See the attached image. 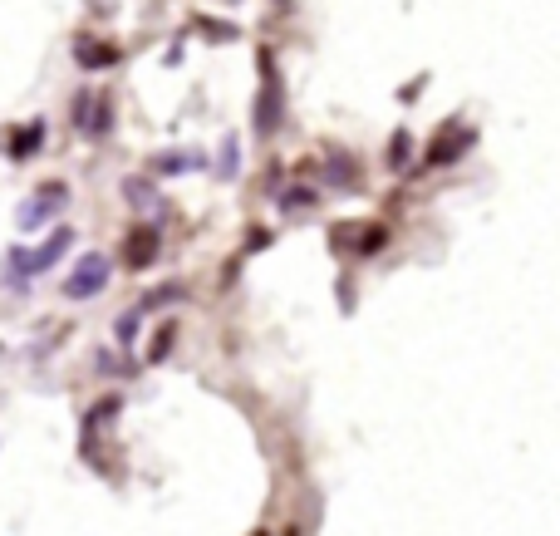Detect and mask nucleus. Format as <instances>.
<instances>
[{
  "label": "nucleus",
  "instance_id": "obj_1",
  "mask_svg": "<svg viewBox=\"0 0 560 536\" xmlns=\"http://www.w3.org/2000/svg\"><path fill=\"white\" fill-rule=\"evenodd\" d=\"M256 64H261V94H256V109H251V128H256V138H276L280 123H285V89H280L276 55L261 50Z\"/></svg>",
  "mask_w": 560,
  "mask_h": 536
},
{
  "label": "nucleus",
  "instance_id": "obj_2",
  "mask_svg": "<svg viewBox=\"0 0 560 536\" xmlns=\"http://www.w3.org/2000/svg\"><path fill=\"white\" fill-rule=\"evenodd\" d=\"M477 148V128H467L462 119H452L438 128V138H433V148H428V158L418 163V168H408L413 178H423V173H433V168H452L457 158H467Z\"/></svg>",
  "mask_w": 560,
  "mask_h": 536
},
{
  "label": "nucleus",
  "instance_id": "obj_3",
  "mask_svg": "<svg viewBox=\"0 0 560 536\" xmlns=\"http://www.w3.org/2000/svg\"><path fill=\"white\" fill-rule=\"evenodd\" d=\"M69 246H74V232H69V227H55V232L40 241L35 251L10 246V271H15V281H25V276H45L50 266L64 261V251H69Z\"/></svg>",
  "mask_w": 560,
  "mask_h": 536
},
{
  "label": "nucleus",
  "instance_id": "obj_4",
  "mask_svg": "<svg viewBox=\"0 0 560 536\" xmlns=\"http://www.w3.org/2000/svg\"><path fill=\"white\" fill-rule=\"evenodd\" d=\"M109 276H113V261L104 256V251H84L79 261H74V271L64 276V300H94V296H104V286H109Z\"/></svg>",
  "mask_w": 560,
  "mask_h": 536
},
{
  "label": "nucleus",
  "instance_id": "obj_5",
  "mask_svg": "<svg viewBox=\"0 0 560 536\" xmlns=\"http://www.w3.org/2000/svg\"><path fill=\"white\" fill-rule=\"evenodd\" d=\"M330 241H335V251H344V241H354L349 251L369 261V256H379V251L389 246L393 232L384 227V222H339L335 232H330Z\"/></svg>",
  "mask_w": 560,
  "mask_h": 536
},
{
  "label": "nucleus",
  "instance_id": "obj_6",
  "mask_svg": "<svg viewBox=\"0 0 560 536\" xmlns=\"http://www.w3.org/2000/svg\"><path fill=\"white\" fill-rule=\"evenodd\" d=\"M158 256H163V237H158V227H153V222H138V227H128V232H123V251H118V261H123L128 271H148Z\"/></svg>",
  "mask_w": 560,
  "mask_h": 536
},
{
  "label": "nucleus",
  "instance_id": "obj_7",
  "mask_svg": "<svg viewBox=\"0 0 560 536\" xmlns=\"http://www.w3.org/2000/svg\"><path fill=\"white\" fill-rule=\"evenodd\" d=\"M59 202H64V182H45L35 197H25V202H20L15 227H20V232H40V227L59 212Z\"/></svg>",
  "mask_w": 560,
  "mask_h": 536
},
{
  "label": "nucleus",
  "instance_id": "obj_8",
  "mask_svg": "<svg viewBox=\"0 0 560 536\" xmlns=\"http://www.w3.org/2000/svg\"><path fill=\"white\" fill-rule=\"evenodd\" d=\"M197 168H207V158L197 148H172V153H153L148 158L153 178H182V173H197Z\"/></svg>",
  "mask_w": 560,
  "mask_h": 536
},
{
  "label": "nucleus",
  "instance_id": "obj_9",
  "mask_svg": "<svg viewBox=\"0 0 560 536\" xmlns=\"http://www.w3.org/2000/svg\"><path fill=\"white\" fill-rule=\"evenodd\" d=\"M123 202L133 207V212H163V192H158V182L153 173H133V178H123Z\"/></svg>",
  "mask_w": 560,
  "mask_h": 536
},
{
  "label": "nucleus",
  "instance_id": "obj_10",
  "mask_svg": "<svg viewBox=\"0 0 560 536\" xmlns=\"http://www.w3.org/2000/svg\"><path fill=\"white\" fill-rule=\"evenodd\" d=\"M118 414H123V394H104V399L84 414V458H94V448H99V428L113 423Z\"/></svg>",
  "mask_w": 560,
  "mask_h": 536
},
{
  "label": "nucleus",
  "instance_id": "obj_11",
  "mask_svg": "<svg viewBox=\"0 0 560 536\" xmlns=\"http://www.w3.org/2000/svg\"><path fill=\"white\" fill-rule=\"evenodd\" d=\"M325 182H330V192H354V187H359V163H354V153L330 148V153H325Z\"/></svg>",
  "mask_w": 560,
  "mask_h": 536
},
{
  "label": "nucleus",
  "instance_id": "obj_12",
  "mask_svg": "<svg viewBox=\"0 0 560 536\" xmlns=\"http://www.w3.org/2000/svg\"><path fill=\"white\" fill-rule=\"evenodd\" d=\"M74 60H79V69H113V64L123 60V50L118 45H109V40H74Z\"/></svg>",
  "mask_w": 560,
  "mask_h": 536
},
{
  "label": "nucleus",
  "instance_id": "obj_13",
  "mask_svg": "<svg viewBox=\"0 0 560 536\" xmlns=\"http://www.w3.org/2000/svg\"><path fill=\"white\" fill-rule=\"evenodd\" d=\"M45 148V119H30V123H20L15 133H10V158L15 163H25V158H35Z\"/></svg>",
  "mask_w": 560,
  "mask_h": 536
},
{
  "label": "nucleus",
  "instance_id": "obj_14",
  "mask_svg": "<svg viewBox=\"0 0 560 536\" xmlns=\"http://www.w3.org/2000/svg\"><path fill=\"white\" fill-rule=\"evenodd\" d=\"M217 178H222V182L241 178V138H236V133H226V138H222V153H217Z\"/></svg>",
  "mask_w": 560,
  "mask_h": 536
},
{
  "label": "nucleus",
  "instance_id": "obj_15",
  "mask_svg": "<svg viewBox=\"0 0 560 536\" xmlns=\"http://www.w3.org/2000/svg\"><path fill=\"white\" fill-rule=\"evenodd\" d=\"M408 158H413V133L408 128H393L389 133V173H408Z\"/></svg>",
  "mask_w": 560,
  "mask_h": 536
},
{
  "label": "nucleus",
  "instance_id": "obj_16",
  "mask_svg": "<svg viewBox=\"0 0 560 536\" xmlns=\"http://www.w3.org/2000/svg\"><path fill=\"white\" fill-rule=\"evenodd\" d=\"M94 94L99 89H74V104H69V123L89 138V123H94Z\"/></svg>",
  "mask_w": 560,
  "mask_h": 536
},
{
  "label": "nucleus",
  "instance_id": "obj_17",
  "mask_svg": "<svg viewBox=\"0 0 560 536\" xmlns=\"http://www.w3.org/2000/svg\"><path fill=\"white\" fill-rule=\"evenodd\" d=\"M113 133V94L99 89L94 94V123H89V138H109Z\"/></svg>",
  "mask_w": 560,
  "mask_h": 536
},
{
  "label": "nucleus",
  "instance_id": "obj_18",
  "mask_svg": "<svg viewBox=\"0 0 560 536\" xmlns=\"http://www.w3.org/2000/svg\"><path fill=\"white\" fill-rule=\"evenodd\" d=\"M138 330H143V310H123V315H118V325H113V340H118V350H133Z\"/></svg>",
  "mask_w": 560,
  "mask_h": 536
},
{
  "label": "nucleus",
  "instance_id": "obj_19",
  "mask_svg": "<svg viewBox=\"0 0 560 536\" xmlns=\"http://www.w3.org/2000/svg\"><path fill=\"white\" fill-rule=\"evenodd\" d=\"M276 202H280V212H310V207L320 202V192H315V187H285Z\"/></svg>",
  "mask_w": 560,
  "mask_h": 536
},
{
  "label": "nucleus",
  "instance_id": "obj_20",
  "mask_svg": "<svg viewBox=\"0 0 560 536\" xmlns=\"http://www.w3.org/2000/svg\"><path fill=\"white\" fill-rule=\"evenodd\" d=\"M182 296H187V286H182V281H168L163 291H153V296H143V305H138V310L148 315V310H163V305H172V300H182Z\"/></svg>",
  "mask_w": 560,
  "mask_h": 536
},
{
  "label": "nucleus",
  "instance_id": "obj_21",
  "mask_svg": "<svg viewBox=\"0 0 560 536\" xmlns=\"http://www.w3.org/2000/svg\"><path fill=\"white\" fill-rule=\"evenodd\" d=\"M172 345H177V325H163V330H158V340H153V350H148V359H153V364H163V355H168Z\"/></svg>",
  "mask_w": 560,
  "mask_h": 536
},
{
  "label": "nucleus",
  "instance_id": "obj_22",
  "mask_svg": "<svg viewBox=\"0 0 560 536\" xmlns=\"http://www.w3.org/2000/svg\"><path fill=\"white\" fill-rule=\"evenodd\" d=\"M197 30H207L212 40H236V25H222V20H197Z\"/></svg>",
  "mask_w": 560,
  "mask_h": 536
},
{
  "label": "nucleus",
  "instance_id": "obj_23",
  "mask_svg": "<svg viewBox=\"0 0 560 536\" xmlns=\"http://www.w3.org/2000/svg\"><path fill=\"white\" fill-rule=\"evenodd\" d=\"M423 84H428V79H413V84H403V89H398V104H413V99L423 94Z\"/></svg>",
  "mask_w": 560,
  "mask_h": 536
},
{
  "label": "nucleus",
  "instance_id": "obj_24",
  "mask_svg": "<svg viewBox=\"0 0 560 536\" xmlns=\"http://www.w3.org/2000/svg\"><path fill=\"white\" fill-rule=\"evenodd\" d=\"M266 241H271V232H251L246 237V251H266Z\"/></svg>",
  "mask_w": 560,
  "mask_h": 536
}]
</instances>
